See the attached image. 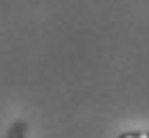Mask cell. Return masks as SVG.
I'll return each mask as SVG.
<instances>
[{
  "label": "cell",
  "instance_id": "1",
  "mask_svg": "<svg viewBox=\"0 0 149 138\" xmlns=\"http://www.w3.org/2000/svg\"><path fill=\"white\" fill-rule=\"evenodd\" d=\"M119 138H149V132H126Z\"/></svg>",
  "mask_w": 149,
  "mask_h": 138
}]
</instances>
